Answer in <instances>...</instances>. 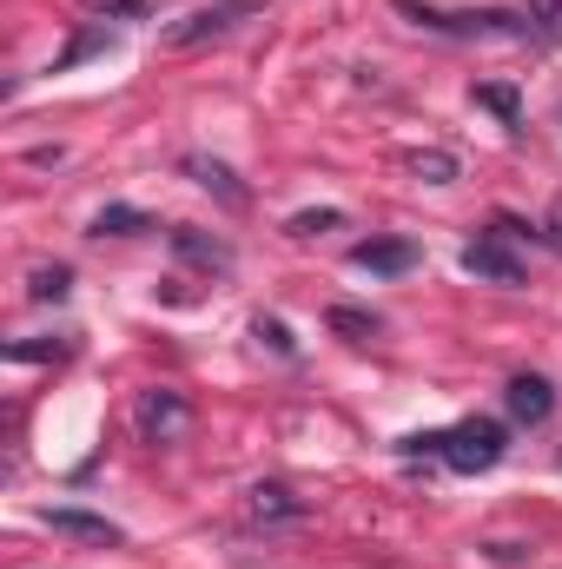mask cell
Returning <instances> with one entry per match:
<instances>
[{"instance_id": "11", "label": "cell", "mask_w": 562, "mask_h": 569, "mask_svg": "<svg viewBox=\"0 0 562 569\" xmlns=\"http://www.w3.org/2000/svg\"><path fill=\"white\" fill-rule=\"evenodd\" d=\"M179 166H185V172H192V179H199L205 192H219L225 206H245V199H252V192H245V186L232 179V166H219V159H205V152H185Z\"/></svg>"}, {"instance_id": "5", "label": "cell", "mask_w": 562, "mask_h": 569, "mask_svg": "<svg viewBox=\"0 0 562 569\" xmlns=\"http://www.w3.org/2000/svg\"><path fill=\"white\" fill-rule=\"evenodd\" d=\"M456 266H463L470 279H483V284H503V291H516V284H523V259H516L503 239H470Z\"/></svg>"}, {"instance_id": "6", "label": "cell", "mask_w": 562, "mask_h": 569, "mask_svg": "<svg viewBox=\"0 0 562 569\" xmlns=\"http://www.w3.org/2000/svg\"><path fill=\"white\" fill-rule=\"evenodd\" d=\"M351 266L358 272H378V279H398V272L418 266V246L411 239H364V246H351Z\"/></svg>"}, {"instance_id": "19", "label": "cell", "mask_w": 562, "mask_h": 569, "mask_svg": "<svg viewBox=\"0 0 562 569\" xmlns=\"http://www.w3.org/2000/svg\"><path fill=\"white\" fill-rule=\"evenodd\" d=\"M100 47H107V33H100V27H87V33H80V40H73V47H67V53L53 60V73H67V67H80V60H87V53H100Z\"/></svg>"}, {"instance_id": "3", "label": "cell", "mask_w": 562, "mask_h": 569, "mask_svg": "<svg viewBox=\"0 0 562 569\" xmlns=\"http://www.w3.org/2000/svg\"><path fill=\"white\" fill-rule=\"evenodd\" d=\"M133 430H140V443H152V450H179L192 437V398L172 391V385L140 391L133 398Z\"/></svg>"}, {"instance_id": "14", "label": "cell", "mask_w": 562, "mask_h": 569, "mask_svg": "<svg viewBox=\"0 0 562 569\" xmlns=\"http://www.w3.org/2000/svg\"><path fill=\"white\" fill-rule=\"evenodd\" d=\"M476 107H490L503 127H523V107H516V93H510V87H476Z\"/></svg>"}, {"instance_id": "12", "label": "cell", "mask_w": 562, "mask_h": 569, "mask_svg": "<svg viewBox=\"0 0 562 569\" xmlns=\"http://www.w3.org/2000/svg\"><path fill=\"white\" fill-rule=\"evenodd\" d=\"M133 232H152V219H145L140 206H107L93 219V239H133Z\"/></svg>"}, {"instance_id": "7", "label": "cell", "mask_w": 562, "mask_h": 569, "mask_svg": "<svg viewBox=\"0 0 562 569\" xmlns=\"http://www.w3.org/2000/svg\"><path fill=\"white\" fill-rule=\"evenodd\" d=\"M503 405H510V418H516V425H543V418L556 411V391H550V378L516 371V378H510V391H503Z\"/></svg>"}, {"instance_id": "23", "label": "cell", "mask_w": 562, "mask_h": 569, "mask_svg": "<svg viewBox=\"0 0 562 569\" xmlns=\"http://www.w3.org/2000/svg\"><path fill=\"white\" fill-rule=\"evenodd\" d=\"M550 246L562 252V199H556V212H550Z\"/></svg>"}, {"instance_id": "13", "label": "cell", "mask_w": 562, "mask_h": 569, "mask_svg": "<svg viewBox=\"0 0 562 569\" xmlns=\"http://www.w3.org/2000/svg\"><path fill=\"white\" fill-rule=\"evenodd\" d=\"M411 172H418L423 186H450V179H456V159L430 146V152H411Z\"/></svg>"}, {"instance_id": "18", "label": "cell", "mask_w": 562, "mask_h": 569, "mask_svg": "<svg viewBox=\"0 0 562 569\" xmlns=\"http://www.w3.org/2000/svg\"><path fill=\"white\" fill-rule=\"evenodd\" d=\"M331 226H344V212H331V206H324V212H298L284 232H291V239H318V232H331Z\"/></svg>"}, {"instance_id": "4", "label": "cell", "mask_w": 562, "mask_h": 569, "mask_svg": "<svg viewBox=\"0 0 562 569\" xmlns=\"http://www.w3.org/2000/svg\"><path fill=\"white\" fill-rule=\"evenodd\" d=\"M252 13H265V0H212V7L185 13L179 27H165V47H205V40H225V33H239Z\"/></svg>"}, {"instance_id": "17", "label": "cell", "mask_w": 562, "mask_h": 569, "mask_svg": "<svg viewBox=\"0 0 562 569\" xmlns=\"http://www.w3.org/2000/svg\"><path fill=\"white\" fill-rule=\"evenodd\" d=\"M252 338H259V345H272L279 358H298V338H291V325H284V318H259V325H252Z\"/></svg>"}, {"instance_id": "10", "label": "cell", "mask_w": 562, "mask_h": 569, "mask_svg": "<svg viewBox=\"0 0 562 569\" xmlns=\"http://www.w3.org/2000/svg\"><path fill=\"white\" fill-rule=\"evenodd\" d=\"M245 510H252V523H298V517H311V503H304V497H291L284 483H259Z\"/></svg>"}, {"instance_id": "15", "label": "cell", "mask_w": 562, "mask_h": 569, "mask_svg": "<svg viewBox=\"0 0 562 569\" xmlns=\"http://www.w3.org/2000/svg\"><path fill=\"white\" fill-rule=\"evenodd\" d=\"M331 331H344V338H378V318L371 311H351V305H331Z\"/></svg>"}, {"instance_id": "20", "label": "cell", "mask_w": 562, "mask_h": 569, "mask_svg": "<svg viewBox=\"0 0 562 569\" xmlns=\"http://www.w3.org/2000/svg\"><path fill=\"white\" fill-rule=\"evenodd\" d=\"M530 13H536L543 40H556V33H562V0H530Z\"/></svg>"}, {"instance_id": "22", "label": "cell", "mask_w": 562, "mask_h": 569, "mask_svg": "<svg viewBox=\"0 0 562 569\" xmlns=\"http://www.w3.org/2000/svg\"><path fill=\"white\" fill-rule=\"evenodd\" d=\"M67 345H13V358H60Z\"/></svg>"}, {"instance_id": "1", "label": "cell", "mask_w": 562, "mask_h": 569, "mask_svg": "<svg viewBox=\"0 0 562 569\" xmlns=\"http://www.w3.org/2000/svg\"><path fill=\"white\" fill-rule=\"evenodd\" d=\"M411 27L423 33H450V40H543L536 13L530 7H463V13H443V7H423V0H391Z\"/></svg>"}, {"instance_id": "8", "label": "cell", "mask_w": 562, "mask_h": 569, "mask_svg": "<svg viewBox=\"0 0 562 569\" xmlns=\"http://www.w3.org/2000/svg\"><path fill=\"white\" fill-rule=\"evenodd\" d=\"M165 239H172V252H179L185 266H205V272H232V246H225V239H212V232H199V226H172Z\"/></svg>"}, {"instance_id": "21", "label": "cell", "mask_w": 562, "mask_h": 569, "mask_svg": "<svg viewBox=\"0 0 562 569\" xmlns=\"http://www.w3.org/2000/svg\"><path fill=\"white\" fill-rule=\"evenodd\" d=\"M87 13H127V20H145L140 0H87Z\"/></svg>"}, {"instance_id": "9", "label": "cell", "mask_w": 562, "mask_h": 569, "mask_svg": "<svg viewBox=\"0 0 562 569\" xmlns=\"http://www.w3.org/2000/svg\"><path fill=\"white\" fill-rule=\"evenodd\" d=\"M47 530H53V537H73V543H100V550L120 543V523L87 517V510H47Z\"/></svg>"}, {"instance_id": "2", "label": "cell", "mask_w": 562, "mask_h": 569, "mask_svg": "<svg viewBox=\"0 0 562 569\" xmlns=\"http://www.w3.org/2000/svg\"><path fill=\"white\" fill-rule=\"evenodd\" d=\"M398 450H404V457H443L456 477H476V470H496V463H503L510 430L496 425V418H463V425H450V430H418V437H404Z\"/></svg>"}, {"instance_id": "16", "label": "cell", "mask_w": 562, "mask_h": 569, "mask_svg": "<svg viewBox=\"0 0 562 569\" xmlns=\"http://www.w3.org/2000/svg\"><path fill=\"white\" fill-rule=\"evenodd\" d=\"M27 291H33L40 305H47V298H67V291H73V272H67V266H40V272H33V284H27Z\"/></svg>"}]
</instances>
